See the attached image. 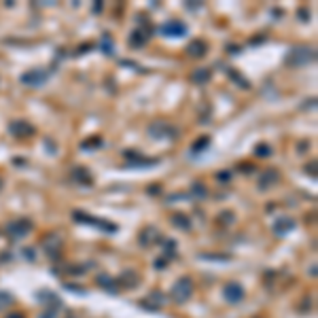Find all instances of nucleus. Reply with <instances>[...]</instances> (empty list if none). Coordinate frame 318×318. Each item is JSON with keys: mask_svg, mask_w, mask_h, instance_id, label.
<instances>
[{"mask_svg": "<svg viewBox=\"0 0 318 318\" xmlns=\"http://www.w3.org/2000/svg\"><path fill=\"white\" fill-rule=\"evenodd\" d=\"M314 60H316L314 49L303 47V45L293 47L291 51H288V55H286V64H291V66H305V64H312Z\"/></svg>", "mask_w": 318, "mask_h": 318, "instance_id": "obj_1", "label": "nucleus"}, {"mask_svg": "<svg viewBox=\"0 0 318 318\" xmlns=\"http://www.w3.org/2000/svg\"><path fill=\"white\" fill-rule=\"evenodd\" d=\"M191 295H193V282L187 276H183V278H178L174 282V286H172V297H174L176 303H184L191 299Z\"/></svg>", "mask_w": 318, "mask_h": 318, "instance_id": "obj_2", "label": "nucleus"}, {"mask_svg": "<svg viewBox=\"0 0 318 318\" xmlns=\"http://www.w3.org/2000/svg\"><path fill=\"white\" fill-rule=\"evenodd\" d=\"M30 231H32V223L28 221V218H21V221H13V223H9L7 227H4V234H7L13 242L26 238Z\"/></svg>", "mask_w": 318, "mask_h": 318, "instance_id": "obj_3", "label": "nucleus"}, {"mask_svg": "<svg viewBox=\"0 0 318 318\" xmlns=\"http://www.w3.org/2000/svg\"><path fill=\"white\" fill-rule=\"evenodd\" d=\"M223 297H225V301H229V303H238L244 299V286L238 285V282H227V285L223 286Z\"/></svg>", "mask_w": 318, "mask_h": 318, "instance_id": "obj_4", "label": "nucleus"}, {"mask_svg": "<svg viewBox=\"0 0 318 318\" xmlns=\"http://www.w3.org/2000/svg\"><path fill=\"white\" fill-rule=\"evenodd\" d=\"M77 221H83V225H91V227H98V229H102V231H117V227L115 225H111L108 221H100V218H94V217H87V215H83V212H74L72 215Z\"/></svg>", "mask_w": 318, "mask_h": 318, "instance_id": "obj_5", "label": "nucleus"}, {"mask_svg": "<svg viewBox=\"0 0 318 318\" xmlns=\"http://www.w3.org/2000/svg\"><path fill=\"white\" fill-rule=\"evenodd\" d=\"M49 79V74L45 70H30L26 74H21V83L28 85V87H40V85H45Z\"/></svg>", "mask_w": 318, "mask_h": 318, "instance_id": "obj_6", "label": "nucleus"}, {"mask_svg": "<svg viewBox=\"0 0 318 318\" xmlns=\"http://www.w3.org/2000/svg\"><path fill=\"white\" fill-rule=\"evenodd\" d=\"M159 32L164 34V36H184V34H187V26L178 19H172V21H167V24L161 26Z\"/></svg>", "mask_w": 318, "mask_h": 318, "instance_id": "obj_7", "label": "nucleus"}, {"mask_svg": "<svg viewBox=\"0 0 318 318\" xmlns=\"http://www.w3.org/2000/svg\"><path fill=\"white\" fill-rule=\"evenodd\" d=\"M43 248L47 251V254L51 259H60V251H62L60 235H47V238L43 240Z\"/></svg>", "mask_w": 318, "mask_h": 318, "instance_id": "obj_8", "label": "nucleus"}, {"mask_svg": "<svg viewBox=\"0 0 318 318\" xmlns=\"http://www.w3.org/2000/svg\"><path fill=\"white\" fill-rule=\"evenodd\" d=\"M278 181H280L278 170H265V172H261V176H259V189H261V191H269Z\"/></svg>", "mask_w": 318, "mask_h": 318, "instance_id": "obj_9", "label": "nucleus"}, {"mask_svg": "<svg viewBox=\"0 0 318 318\" xmlns=\"http://www.w3.org/2000/svg\"><path fill=\"white\" fill-rule=\"evenodd\" d=\"M149 134L153 138H170V136H176V132L167 123H164V121H157V123H153L149 127Z\"/></svg>", "mask_w": 318, "mask_h": 318, "instance_id": "obj_10", "label": "nucleus"}, {"mask_svg": "<svg viewBox=\"0 0 318 318\" xmlns=\"http://www.w3.org/2000/svg\"><path fill=\"white\" fill-rule=\"evenodd\" d=\"M11 134L17 138H28L34 134V127L28 123V121H13V123H11Z\"/></svg>", "mask_w": 318, "mask_h": 318, "instance_id": "obj_11", "label": "nucleus"}, {"mask_svg": "<svg viewBox=\"0 0 318 318\" xmlns=\"http://www.w3.org/2000/svg\"><path fill=\"white\" fill-rule=\"evenodd\" d=\"M96 282L104 288V291H108V293H113V295L119 293V282L115 280V278H111L108 274H100V276L96 278Z\"/></svg>", "mask_w": 318, "mask_h": 318, "instance_id": "obj_12", "label": "nucleus"}, {"mask_svg": "<svg viewBox=\"0 0 318 318\" xmlns=\"http://www.w3.org/2000/svg\"><path fill=\"white\" fill-rule=\"evenodd\" d=\"M206 51H208L206 43H204V40H200V38L191 40V43L187 45V53H189L191 57H204Z\"/></svg>", "mask_w": 318, "mask_h": 318, "instance_id": "obj_13", "label": "nucleus"}, {"mask_svg": "<svg viewBox=\"0 0 318 318\" xmlns=\"http://www.w3.org/2000/svg\"><path fill=\"white\" fill-rule=\"evenodd\" d=\"M295 229V221L293 218H278V221L274 223V234L276 235H286L288 231Z\"/></svg>", "mask_w": 318, "mask_h": 318, "instance_id": "obj_14", "label": "nucleus"}, {"mask_svg": "<svg viewBox=\"0 0 318 318\" xmlns=\"http://www.w3.org/2000/svg\"><path fill=\"white\" fill-rule=\"evenodd\" d=\"M70 176H72L74 183H81V184H91V181H94L87 167H74L70 172Z\"/></svg>", "mask_w": 318, "mask_h": 318, "instance_id": "obj_15", "label": "nucleus"}, {"mask_svg": "<svg viewBox=\"0 0 318 318\" xmlns=\"http://www.w3.org/2000/svg\"><path fill=\"white\" fill-rule=\"evenodd\" d=\"M123 157H125V161H127L130 166H153V164H155V159H144L142 155L132 153V151H125Z\"/></svg>", "mask_w": 318, "mask_h": 318, "instance_id": "obj_16", "label": "nucleus"}, {"mask_svg": "<svg viewBox=\"0 0 318 318\" xmlns=\"http://www.w3.org/2000/svg\"><path fill=\"white\" fill-rule=\"evenodd\" d=\"M119 285H123V288H134L138 282H140V278H138V274L136 271H123V276H121V278L117 280Z\"/></svg>", "mask_w": 318, "mask_h": 318, "instance_id": "obj_17", "label": "nucleus"}, {"mask_svg": "<svg viewBox=\"0 0 318 318\" xmlns=\"http://www.w3.org/2000/svg\"><path fill=\"white\" fill-rule=\"evenodd\" d=\"M208 81H210V70L208 68H198V70L191 72V83L201 85V83H208Z\"/></svg>", "mask_w": 318, "mask_h": 318, "instance_id": "obj_18", "label": "nucleus"}, {"mask_svg": "<svg viewBox=\"0 0 318 318\" xmlns=\"http://www.w3.org/2000/svg\"><path fill=\"white\" fill-rule=\"evenodd\" d=\"M157 238H159V231L155 229V227H147V229H144L142 234H140V244H142V246H149L151 242H155Z\"/></svg>", "mask_w": 318, "mask_h": 318, "instance_id": "obj_19", "label": "nucleus"}, {"mask_svg": "<svg viewBox=\"0 0 318 318\" xmlns=\"http://www.w3.org/2000/svg\"><path fill=\"white\" fill-rule=\"evenodd\" d=\"M172 223H174L178 229H184V231L191 229V218L187 215H181V212H176V215L172 217Z\"/></svg>", "mask_w": 318, "mask_h": 318, "instance_id": "obj_20", "label": "nucleus"}, {"mask_svg": "<svg viewBox=\"0 0 318 318\" xmlns=\"http://www.w3.org/2000/svg\"><path fill=\"white\" fill-rule=\"evenodd\" d=\"M147 43V32H142V30H136V32H132V36H130V45L132 47H142V45Z\"/></svg>", "mask_w": 318, "mask_h": 318, "instance_id": "obj_21", "label": "nucleus"}, {"mask_svg": "<svg viewBox=\"0 0 318 318\" xmlns=\"http://www.w3.org/2000/svg\"><path fill=\"white\" fill-rule=\"evenodd\" d=\"M227 74H229V77L234 79V81H238V83H240V85H242V87H244V89H248V87H251V85H248V81H246V79H242L240 74L234 70V68H227Z\"/></svg>", "mask_w": 318, "mask_h": 318, "instance_id": "obj_22", "label": "nucleus"}, {"mask_svg": "<svg viewBox=\"0 0 318 318\" xmlns=\"http://www.w3.org/2000/svg\"><path fill=\"white\" fill-rule=\"evenodd\" d=\"M191 193H193L195 198H206L208 191L204 189V184H201V183H193V187H191Z\"/></svg>", "mask_w": 318, "mask_h": 318, "instance_id": "obj_23", "label": "nucleus"}, {"mask_svg": "<svg viewBox=\"0 0 318 318\" xmlns=\"http://www.w3.org/2000/svg\"><path fill=\"white\" fill-rule=\"evenodd\" d=\"M208 144H210V138H208V136H201L200 140L193 144V149H191V151H193V153H200L201 149H206V147H208Z\"/></svg>", "mask_w": 318, "mask_h": 318, "instance_id": "obj_24", "label": "nucleus"}, {"mask_svg": "<svg viewBox=\"0 0 318 318\" xmlns=\"http://www.w3.org/2000/svg\"><path fill=\"white\" fill-rule=\"evenodd\" d=\"M9 303H13V295L7 293V291H0V310H2L4 305H9Z\"/></svg>", "mask_w": 318, "mask_h": 318, "instance_id": "obj_25", "label": "nucleus"}, {"mask_svg": "<svg viewBox=\"0 0 318 318\" xmlns=\"http://www.w3.org/2000/svg\"><path fill=\"white\" fill-rule=\"evenodd\" d=\"M254 153H257V157H269L271 149L268 147V144H259V147L254 149Z\"/></svg>", "mask_w": 318, "mask_h": 318, "instance_id": "obj_26", "label": "nucleus"}, {"mask_svg": "<svg viewBox=\"0 0 318 318\" xmlns=\"http://www.w3.org/2000/svg\"><path fill=\"white\" fill-rule=\"evenodd\" d=\"M57 312H60V308H55V303H53V305H49V308H45V312L40 314V318H55Z\"/></svg>", "mask_w": 318, "mask_h": 318, "instance_id": "obj_27", "label": "nucleus"}, {"mask_svg": "<svg viewBox=\"0 0 318 318\" xmlns=\"http://www.w3.org/2000/svg\"><path fill=\"white\" fill-rule=\"evenodd\" d=\"M102 47H104V51H108V53H113V43H111V38H106V36H104V40H102Z\"/></svg>", "mask_w": 318, "mask_h": 318, "instance_id": "obj_28", "label": "nucleus"}, {"mask_svg": "<svg viewBox=\"0 0 318 318\" xmlns=\"http://www.w3.org/2000/svg\"><path fill=\"white\" fill-rule=\"evenodd\" d=\"M225 218H227V221H234V215H231V212H225V215L218 217V221H225Z\"/></svg>", "mask_w": 318, "mask_h": 318, "instance_id": "obj_29", "label": "nucleus"}, {"mask_svg": "<svg viewBox=\"0 0 318 318\" xmlns=\"http://www.w3.org/2000/svg\"><path fill=\"white\" fill-rule=\"evenodd\" d=\"M7 318H24V314H19V312H13V314H9Z\"/></svg>", "mask_w": 318, "mask_h": 318, "instance_id": "obj_30", "label": "nucleus"}, {"mask_svg": "<svg viewBox=\"0 0 318 318\" xmlns=\"http://www.w3.org/2000/svg\"><path fill=\"white\" fill-rule=\"evenodd\" d=\"M227 178H229L227 172H225V174H218V181H227Z\"/></svg>", "mask_w": 318, "mask_h": 318, "instance_id": "obj_31", "label": "nucleus"}, {"mask_svg": "<svg viewBox=\"0 0 318 318\" xmlns=\"http://www.w3.org/2000/svg\"><path fill=\"white\" fill-rule=\"evenodd\" d=\"M4 187V181H2V176H0V189H2Z\"/></svg>", "mask_w": 318, "mask_h": 318, "instance_id": "obj_32", "label": "nucleus"}]
</instances>
